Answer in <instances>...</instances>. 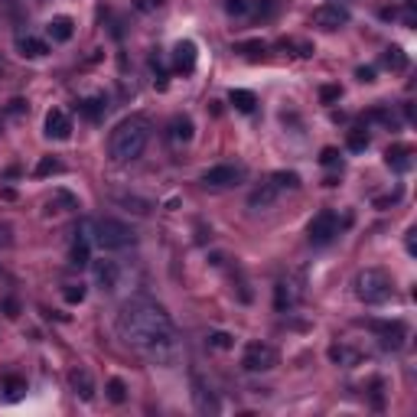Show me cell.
Listing matches in <instances>:
<instances>
[{
  "label": "cell",
  "mask_w": 417,
  "mask_h": 417,
  "mask_svg": "<svg viewBox=\"0 0 417 417\" xmlns=\"http://www.w3.org/2000/svg\"><path fill=\"white\" fill-rule=\"evenodd\" d=\"M170 141H173V143L192 141V121L186 118V114H176V118L170 121Z\"/></svg>",
  "instance_id": "cell-21"
},
{
  "label": "cell",
  "mask_w": 417,
  "mask_h": 417,
  "mask_svg": "<svg viewBox=\"0 0 417 417\" xmlns=\"http://www.w3.org/2000/svg\"><path fill=\"white\" fill-rule=\"evenodd\" d=\"M313 27H320V29H339L349 23V10L342 7V3H332V0H326V3H320V7L313 10V17H310Z\"/></svg>",
  "instance_id": "cell-8"
},
{
  "label": "cell",
  "mask_w": 417,
  "mask_h": 417,
  "mask_svg": "<svg viewBox=\"0 0 417 417\" xmlns=\"http://www.w3.org/2000/svg\"><path fill=\"white\" fill-rule=\"evenodd\" d=\"M88 228H92V245L104 248V251H124L137 241V232L118 218H95V222H88Z\"/></svg>",
  "instance_id": "cell-3"
},
{
  "label": "cell",
  "mask_w": 417,
  "mask_h": 417,
  "mask_svg": "<svg viewBox=\"0 0 417 417\" xmlns=\"http://www.w3.org/2000/svg\"><path fill=\"white\" fill-rule=\"evenodd\" d=\"M385 163H388L395 173H408L411 167H414V160H411V147H404V143H395V147H388V153H385Z\"/></svg>",
  "instance_id": "cell-16"
},
{
  "label": "cell",
  "mask_w": 417,
  "mask_h": 417,
  "mask_svg": "<svg viewBox=\"0 0 417 417\" xmlns=\"http://www.w3.org/2000/svg\"><path fill=\"white\" fill-rule=\"evenodd\" d=\"M241 180H245V167H235V163H218V167L202 173V186L206 190H232Z\"/></svg>",
  "instance_id": "cell-7"
},
{
  "label": "cell",
  "mask_w": 417,
  "mask_h": 417,
  "mask_svg": "<svg viewBox=\"0 0 417 417\" xmlns=\"http://www.w3.org/2000/svg\"><path fill=\"white\" fill-rule=\"evenodd\" d=\"M3 391H7V395H3L7 401H20L27 395V381L17 379V375H10V379H3Z\"/></svg>",
  "instance_id": "cell-25"
},
{
  "label": "cell",
  "mask_w": 417,
  "mask_h": 417,
  "mask_svg": "<svg viewBox=\"0 0 417 417\" xmlns=\"http://www.w3.org/2000/svg\"><path fill=\"white\" fill-rule=\"evenodd\" d=\"M46 137H52V141H69V137H72V118H69L66 111L52 108V111L46 114Z\"/></svg>",
  "instance_id": "cell-12"
},
{
  "label": "cell",
  "mask_w": 417,
  "mask_h": 417,
  "mask_svg": "<svg viewBox=\"0 0 417 417\" xmlns=\"http://www.w3.org/2000/svg\"><path fill=\"white\" fill-rule=\"evenodd\" d=\"M271 183H274L277 190H297V186H300V176H297V173H274Z\"/></svg>",
  "instance_id": "cell-28"
},
{
  "label": "cell",
  "mask_w": 417,
  "mask_h": 417,
  "mask_svg": "<svg viewBox=\"0 0 417 417\" xmlns=\"http://www.w3.org/2000/svg\"><path fill=\"white\" fill-rule=\"evenodd\" d=\"M349 218H339L332 208H323L320 215L310 222V228H306V238H310V245H316V248H326V245H332L336 241V235H339V228L346 225Z\"/></svg>",
  "instance_id": "cell-5"
},
{
  "label": "cell",
  "mask_w": 417,
  "mask_h": 417,
  "mask_svg": "<svg viewBox=\"0 0 417 417\" xmlns=\"http://www.w3.org/2000/svg\"><path fill=\"white\" fill-rule=\"evenodd\" d=\"M69 385H72V391H76L82 401L95 398V381H92V375H88L85 369H72V372H69Z\"/></svg>",
  "instance_id": "cell-14"
},
{
  "label": "cell",
  "mask_w": 417,
  "mask_h": 417,
  "mask_svg": "<svg viewBox=\"0 0 417 417\" xmlns=\"http://www.w3.org/2000/svg\"><path fill=\"white\" fill-rule=\"evenodd\" d=\"M46 36L52 39V43H69V39L76 36V23L69 17H52L46 23Z\"/></svg>",
  "instance_id": "cell-15"
},
{
  "label": "cell",
  "mask_w": 417,
  "mask_h": 417,
  "mask_svg": "<svg viewBox=\"0 0 417 417\" xmlns=\"http://www.w3.org/2000/svg\"><path fill=\"white\" fill-rule=\"evenodd\" d=\"M208 342H212L215 349H232V336H228V332H212Z\"/></svg>",
  "instance_id": "cell-33"
},
{
  "label": "cell",
  "mask_w": 417,
  "mask_h": 417,
  "mask_svg": "<svg viewBox=\"0 0 417 417\" xmlns=\"http://www.w3.org/2000/svg\"><path fill=\"white\" fill-rule=\"evenodd\" d=\"M118 332L121 339L137 349L143 359H150L153 365H180L183 362V339L176 326H173L170 313L160 304H153L147 297L127 300L118 313Z\"/></svg>",
  "instance_id": "cell-1"
},
{
  "label": "cell",
  "mask_w": 417,
  "mask_h": 417,
  "mask_svg": "<svg viewBox=\"0 0 417 417\" xmlns=\"http://www.w3.org/2000/svg\"><path fill=\"white\" fill-rule=\"evenodd\" d=\"M349 150H355V153H362L365 147H369V134L362 131V127H355V131H349Z\"/></svg>",
  "instance_id": "cell-29"
},
{
  "label": "cell",
  "mask_w": 417,
  "mask_h": 417,
  "mask_svg": "<svg viewBox=\"0 0 417 417\" xmlns=\"http://www.w3.org/2000/svg\"><path fill=\"white\" fill-rule=\"evenodd\" d=\"M274 10V0H225V13L235 20L267 17Z\"/></svg>",
  "instance_id": "cell-9"
},
{
  "label": "cell",
  "mask_w": 417,
  "mask_h": 417,
  "mask_svg": "<svg viewBox=\"0 0 417 417\" xmlns=\"http://www.w3.org/2000/svg\"><path fill=\"white\" fill-rule=\"evenodd\" d=\"M297 300H300V290H297L290 281H281V284L274 287V306L281 313L290 310V306H297Z\"/></svg>",
  "instance_id": "cell-17"
},
{
  "label": "cell",
  "mask_w": 417,
  "mask_h": 417,
  "mask_svg": "<svg viewBox=\"0 0 417 417\" xmlns=\"http://www.w3.org/2000/svg\"><path fill=\"white\" fill-rule=\"evenodd\" d=\"M381 66L391 69V72H404V69H408V56H404V49H398V46L385 49V52H381Z\"/></svg>",
  "instance_id": "cell-23"
},
{
  "label": "cell",
  "mask_w": 417,
  "mask_h": 417,
  "mask_svg": "<svg viewBox=\"0 0 417 417\" xmlns=\"http://www.w3.org/2000/svg\"><path fill=\"white\" fill-rule=\"evenodd\" d=\"M95 281L101 290H114L118 287V264L114 261H95Z\"/></svg>",
  "instance_id": "cell-18"
},
{
  "label": "cell",
  "mask_w": 417,
  "mask_h": 417,
  "mask_svg": "<svg viewBox=\"0 0 417 417\" xmlns=\"http://www.w3.org/2000/svg\"><path fill=\"white\" fill-rule=\"evenodd\" d=\"M320 163H323V167H336V163H339V150L326 147V150L320 153Z\"/></svg>",
  "instance_id": "cell-34"
},
{
  "label": "cell",
  "mask_w": 417,
  "mask_h": 417,
  "mask_svg": "<svg viewBox=\"0 0 417 417\" xmlns=\"http://www.w3.org/2000/svg\"><path fill=\"white\" fill-rule=\"evenodd\" d=\"M17 49H20V56H27V59H43L49 52V46L43 43V39H36V36H20L17 39Z\"/></svg>",
  "instance_id": "cell-20"
},
{
  "label": "cell",
  "mask_w": 417,
  "mask_h": 417,
  "mask_svg": "<svg viewBox=\"0 0 417 417\" xmlns=\"http://www.w3.org/2000/svg\"><path fill=\"white\" fill-rule=\"evenodd\" d=\"M104 391H108V398H111L114 404H124V401H127V385H124L121 379H111Z\"/></svg>",
  "instance_id": "cell-26"
},
{
  "label": "cell",
  "mask_w": 417,
  "mask_h": 417,
  "mask_svg": "<svg viewBox=\"0 0 417 417\" xmlns=\"http://www.w3.org/2000/svg\"><path fill=\"white\" fill-rule=\"evenodd\" d=\"M372 330L381 336L385 349H401L404 339H408V326L404 323H372Z\"/></svg>",
  "instance_id": "cell-11"
},
{
  "label": "cell",
  "mask_w": 417,
  "mask_h": 417,
  "mask_svg": "<svg viewBox=\"0 0 417 417\" xmlns=\"http://www.w3.org/2000/svg\"><path fill=\"white\" fill-rule=\"evenodd\" d=\"M147 141H150V124L143 118H127L111 131L108 153H111L114 163H131L147 150Z\"/></svg>",
  "instance_id": "cell-2"
},
{
  "label": "cell",
  "mask_w": 417,
  "mask_h": 417,
  "mask_svg": "<svg viewBox=\"0 0 417 417\" xmlns=\"http://www.w3.org/2000/svg\"><path fill=\"white\" fill-rule=\"evenodd\" d=\"M59 170H62V163L52 160V157H43L36 163V176H49V173H59Z\"/></svg>",
  "instance_id": "cell-30"
},
{
  "label": "cell",
  "mask_w": 417,
  "mask_h": 417,
  "mask_svg": "<svg viewBox=\"0 0 417 417\" xmlns=\"http://www.w3.org/2000/svg\"><path fill=\"white\" fill-rule=\"evenodd\" d=\"M10 241H13V238H10V225H0V245L7 248Z\"/></svg>",
  "instance_id": "cell-37"
},
{
  "label": "cell",
  "mask_w": 417,
  "mask_h": 417,
  "mask_svg": "<svg viewBox=\"0 0 417 417\" xmlns=\"http://www.w3.org/2000/svg\"><path fill=\"white\" fill-rule=\"evenodd\" d=\"M359 82H375V69H359Z\"/></svg>",
  "instance_id": "cell-35"
},
{
  "label": "cell",
  "mask_w": 417,
  "mask_h": 417,
  "mask_svg": "<svg viewBox=\"0 0 417 417\" xmlns=\"http://www.w3.org/2000/svg\"><path fill=\"white\" fill-rule=\"evenodd\" d=\"M62 297H66L69 304H82V300H85V287H82V284H66Z\"/></svg>",
  "instance_id": "cell-31"
},
{
  "label": "cell",
  "mask_w": 417,
  "mask_h": 417,
  "mask_svg": "<svg viewBox=\"0 0 417 417\" xmlns=\"http://www.w3.org/2000/svg\"><path fill=\"white\" fill-rule=\"evenodd\" d=\"M78 108H82V114H85L88 121H101L104 111H108V101L104 98H85Z\"/></svg>",
  "instance_id": "cell-24"
},
{
  "label": "cell",
  "mask_w": 417,
  "mask_h": 417,
  "mask_svg": "<svg viewBox=\"0 0 417 417\" xmlns=\"http://www.w3.org/2000/svg\"><path fill=\"white\" fill-rule=\"evenodd\" d=\"M277 355L274 346H267V342H248L245 346V355H241V369L245 372H271L277 369Z\"/></svg>",
  "instance_id": "cell-6"
},
{
  "label": "cell",
  "mask_w": 417,
  "mask_h": 417,
  "mask_svg": "<svg viewBox=\"0 0 417 417\" xmlns=\"http://www.w3.org/2000/svg\"><path fill=\"white\" fill-rule=\"evenodd\" d=\"M414 235H417L414 228H408V251H411V255H414V251H417V248H414Z\"/></svg>",
  "instance_id": "cell-38"
},
{
  "label": "cell",
  "mask_w": 417,
  "mask_h": 417,
  "mask_svg": "<svg viewBox=\"0 0 417 417\" xmlns=\"http://www.w3.org/2000/svg\"><path fill=\"white\" fill-rule=\"evenodd\" d=\"M228 101L235 104L241 114H251L257 108V98H255V92H245V88H232L228 92Z\"/></svg>",
  "instance_id": "cell-22"
},
{
  "label": "cell",
  "mask_w": 417,
  "mask_h": 417,
  "mask_svg": "<svg viewBox=\"0 0 417 417\" xmlns=\"http://www.w3.org/2000/svg\"><path fill=\"white\" fill-rule=\"evenodd\" d=\"M355 297H359L362 304L369 306H379V304H388L391 297H395V284H391V277L379 267H365L355 274Z\"/></svg>",
  "instance_id": "cell-4"
},
{
  "label": "cell",
  "mask_w": 417,
  "mask_h": 417,
  "mask_svg": "<svg viewBox=\"0 0 417 417\" xmlns=\"http://www.w3.org/2000/svg\"><path fill=\"white\" fill-rule=\"evenodd\" d=\"M196 59H199V49L192 39H180L176 46H173V69L183 72V76H190L192 69H196Z\"/></svg>",
  "instance_id": "cell-10"
},
{
  "label": "cell",
  "mask_w": 417,
  "mask_h": 417,
  "mask_svg": "<svg viewBox=\"0 0 417 417\" xmlns=\"http://www.w3.org/2000/svg\"><path fill=\"white\" fill-rule=\"evenodd\" d=\"M277 196H281V190H277L274 183H264L261 190L251 192V199H248V206L251 208H271L277 202Z\"/></svg>",
  "instance_id": "cell-19"
},
{
  "label": "cell",
  "mask_w": 417,
  "mask_h": 417,
  "mask_svg": "<svg viewBox=\"0 0 417 417\" xmlns=\"http://www.w3.org/2000/svg\"><path fill=\"white\" fill-rule=\"evenodd\" d=\"M264 43L261 39H251V43H238L235 46V52H241V56H248V59H257V56H264Z\"/></svg>",
  "instance_id": "cell-27"
},
{
  "label": "cell",
  "mask_w": 417,
  "mask_h": 417,
  "mask_svg": "<svg viewBox=\"0 0 417 417\" xmlns=\"http://www.w3.org/2000/svg\"><path fill=\"white\" fill-rule=\"evenodd\" d=\"M7 111H10V114H23V111H27V101H20V98H17V101H10Z\"/></svg>",
  "instance_id": "cell-36"
},
{
  "label": "cell",
  "mask_w": 417,
  "mask_h": 417,
  "mask_svg": "<svg viewBox=\"0 0 417 417\" xmlns=\"http://www.w3.org/2000/svg\"><path fill=\"white\" fill-rule=\"evenodd\" d=\"M192 401H196V411H202V414H218V401L215 395L202 385L199 375H192Z\"/></svg>",
  "instance_id": "cell-13"
},
{
  "label": "cell",
  "mask_w": 417,
  "mask_h": 417,
  "mask_svg": "<svg viewBox=\"0 0 417 417\" xmlns=\"http://www.w3.org/2000/svg\"><path fill=\"white\" fill-rule=\"evenodd\" d=\"M342 98V88L339 85H323L320 88V101L323 104H332V101H339Z\"/></svg>",
  "instance_id": "cell-32"
}]
</instances>
